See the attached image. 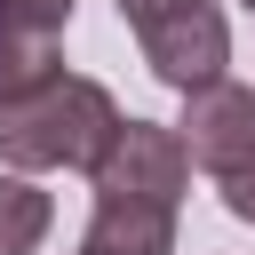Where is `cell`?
Segmentation results:
<instances>
[{
	"instance_id": "obj_5",
	"label": "cell",
	"mask_w": 255,
	"mask_h": 255,
	"mask_svg": "<svg viewBox=\"0 0 255 255\" xmlns=\"http://www.w3.org/2000/svg\"><path fill=\"white\" fill-rule=\"evenodd\" d=\"M64 24L72 8H48V0H0V104L56 80V56H64Z\"/></svg>"
},
{
	"instance_id": "obj_2",
	"label": "cell",
	"mask_w": 255,
	"mask_h": 255,
	"mask_svg": "<svg viewBox=\"0 0 255 255\" xmlns=\"http://www.w3.org/2000/svg\"><path fill=\"white\" fill-rule=\"evenodd\" d=\"M120 16H128V32H135V48H143V64H151L159 88L191 96V88L223 80L231 24H223L215 0H120Z\"/></svg>"
},
{
	"instance_id": "obj_6",
	"label": "cell",
	"mask_w": 255,
	"mask_h": 255,
	"mask_svg": "<svg viewBox=\"0 0 255 255\" xmlns=\"http://www.w3.org/2000/svg\"><path fill=\"white\" fill-rule=\"evenodd\" d=\"M80 255H175V207L159 199H96Z\"/></svg>"
},
{
	"instance_id": "obj_3",
	"label": "cell",
	"mask_w": 255,
	"mask_h": 255,
	"mask_svg": "<svg viewBox=\"0 0 255 255\" xmlns=\"http://www.w3.org/2000/svg\"><path fill=\"white\" fill-rule=\"evenodd\" d=\"M96 175V199H159V207H183L191 191V151L175 128L159 120H120V135L104 143V159L88 167Z\"/></svg>"
},
{
	"instance_id": "obj_8",
	"label": "cell",
	"mask_w": 255,
	"mask_h": 255,
	"mask_svg": "<svg viewBox=\"0 0 255 255\" xmlns=\"http://www.w3.org/2000/svg\"><path fill=\"white\" fill-rule=\"evenodd\" d=\"M215 191H223V207H231V215H239V223H255V159H247V167H239V175H223V183H215Z\"/></svg>"
},
{
	"instance_id": "obj_4",
	"label": "cell",
	"mask_w": 255,
	"mask_h": 255,
	"mask_svg": "<svg viewBox=\"0 0 255 255\" xmlns=\"http://www.w3.org/2000/svg\"><path fill=\"white\" fill-rule=\"evenodd\" d=\"M175 135H183L191 167H207L215 183L239 175V167L255 159V88H239V80H207V88H191Z\"/></svg>"
},
{
	"instance_id": "obj_9",
	"label": "cell",
	"mask_w": 255,
	"mask_h": 255,
	"mask_svg": "<svg viewBox=\"0 0 255 255\" xmlns=\"http://www.w3.org/2000/svg\"><path fill=\"white\" fill-rule=\"evenodd\" d=\"M48 8H72V0H48Z\"/></svg>"
},
{
	"instance_id": "obj_7",
	"label": "cell",
	"mask_w": 255,
	"mask_h": 255,
	"mask_svg": "<svg viewBox=\"0 0 255 255\" xmlns=\"http://www.w3.org/2000/svg\"><path fill=\"white\" fill-rule=\"evenodd\" d=\"M48 223H56V199L32 183V175H0V255H32L40 239H48Z\"/></svg>"
},
{
	"instance_id": "obj_10",
	"label": "cell",
	"mask_w": 255,
	"mask_h": 255,
	"mask_svg": "<svg viewBox=\"0 0 255 255\" xmlns=\"http://www.w3.org/2000/svg\"><path fill=\"white\" fill-rule=\"evenodd\" d=\"M247 8H255V0H247Z\"/></svg>"
},
{
	"instance_id": "obj_1",
	"label": "cell",
	"mask_w": 255,
	"mask_h": 255,
	"mask_svg": "<svg viewBox=\"0 0 255 255\" xmlns=\"http://www.w3.org/2000/svg\"><path fill=\"white\" fill-rule=\"evenodd\" d=\"M120 104L104 80H80V72H56L24 96L0 104V167L16 175H48V167H96L104 143L120 135Z\"/></svg>"
}]
</instances>
